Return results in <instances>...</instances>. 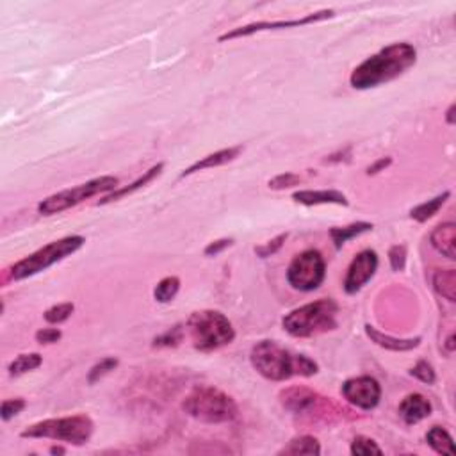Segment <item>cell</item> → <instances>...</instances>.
I'll return each mask as SVG.
<instances>
[{"label":"cell","mask_w":456,"mask_h":456,"mask_svg":"<svg viewBox=\"0 0 456 456\" xmlns=\"http://www.w3.org/2000/svg\"><path fill=\"white\" fill-rule=\"evenodd\" d=\"M417 50L410 43H394L358 64L349 77L355 89H369L401 77L415 64Z\"/></svg>","instance_id":"cell-1"},{"label":"cell","mask_w":456,"mask_h":456,"mask_svg":"<svg viewBox=\"0 0 456 456\" xmlns=\"http://www.w3.org/2000/svg\"><path fill=\"white\" fill-rule=\"evenodd\" d=\"M250 360L260 376L286 381L293 376H314L319 365L305 355H294L274 341H260L251 348Z\"/></svg>","instance_id":"cell-2"},{"label":"cell","mask_w":456,"mask_h":456,"mask_svg":"<svg viewBox=\"0 0 456 456\" xmlns=\"http://www.w3.org/2000/svg\"><path fill=\"white\" fill-rule=\"evenodd\" d=\"M337 302L332 297H321L287 314L282 319V326L293 337H314L337 328Z\"/></svg>","instance_id":"cell-3"},{"label":"cell","mask_w":456,"mask_h":456,"mask_svg":"<svg viewBox=\"0 0 456 456\" xmlns=\"http://www.w3.org/2000/svg\"><path fill=\"white\" fill-rule=\"evenodd\" d=\"M182 409L187 415L207 425L230 422L237 417L235 401L226 392L210 385H200L191 390L184 399Z\"/></svg>","instance_id":"cell-4"},{"label":"cell","mask_w":456,"mask_h":456,"mask_svg":"<svg viewBox=\"0 0 456 456\" xmlns=\"http://www.w3.org/2000/svg\"><path fill=\"white\" fill-rule=\"evenodd\" d=\"M186 326L193 346L203 353L230 344L235 339L232 323L218 310H196L189 316Z\"/></svg>","instance_id":"cell-5"},{"label":"cell","mask_w":456,"mask_h":456,"mask_svg":"<svg viewBox=\"0 0 456 456\" xmlns=\"http://www.w3.org/2000/svg\"><path fill=\"white\" fill-rule=\"evenodd\" d=\"M95 432L91 417L86 413L61 417V419H47L29 426L20 433L24 439H52L63 441L73 446H82L91 439Z\"/></svg>","instance_id":"cell-6"},{"label":"cell","mask_w":456,"mask_h":456,"mask_svg":"<svg viewBox=\"0 0 456 456\" xmlns=\"http://www.w3.org/2000/svg\"><path fill=\"white\" fill-rule=\"evenodd\" d=\"M86 239L82 235H68V237L59 239V241L48 242L47 247L40 248L29 257L22 258L16 264H13L8 270V274L11 280H24V278L34 277L41 271L48 270L50 266L66 258L68 255L75 253L77 250L84 247Z\"/></svg>","instance_id":"cell-7"},{"label":"cell","mask_w":456,"mask_h":456,"mask_svg":"<svg viewBox=\"0 0 456 456\" xmlns=\"http://www.w3.org/2000/svg\"><path fill=\"white\" fill-rule=\"evenodd\" d=\"M115 189H118V179L116 177H98V179L80 184V186L72 187V189L59 191L56 195L48 196L38 205V212L41 216L59 214L63 210L72 209V207L79 205V203L86 202V200L93 198L100 193H108V191Z\"/></svg>","instance_id":"cell-8"},{"label":"cell","mask_w":456,"mask_h":456,"mask_svg":"<svg viewBox=\"0 0 456 456\" xmlns=\"http://www.w3.org/2000/svg\"><path fill=\"white\" fill-rule=\"evenodd\" d=\"M326 274V264L318 250H305L296 255L287 270V282L293 289L310 293L323 284Z\"/></svg>","instance_id":"cell-9"},{"label":"cell","mask_w":456,"mask_h":456,"mask_svg":"<svg viewBox=\"0 0 456 456\" xmlns=\"http://www.w3.org/2000/svg\"><path fill=\"white\" fill-rule=\"evenodd\" d=\"M280 403L284 405V409H287L289 412H293L294 415H307L310 412H316L318 415H325V413H339V412H326V406L332 403L326 397L319 396L316 390L307 389V387H300L294 385L289 389H284L280 392Z\"/></svg>","instance_id":"cell-10"},{"label":"cell","mask_w":456,"mask_h":456,"mask_svg":"<svg viewBox=\"0 0 456 456\" xmlns=\"http://www.w3.org/2000/svg\"><path fill=\"white\" fill-rule=\"evenodd\" d=\"M335 11L333 9H323L318 13H310V15L303 16V18H296V20H280V22H255V24L244 25V27H237L234 31L226 32L223 36H219V41L226 40H235V38H244L251 36L255 32H264V31H278V29H293V27H302V25L316 24V22H325L328 18H333Z\"/></svg>","instance_id":"cell-11"},{"label":"cell","mask_w":456,"mask_h":456,"mask_svg":"<svg viewBox=\"0 0 456 456\" xmlns=\"http://www.w3.org/2000/svg\"><path fill=\"white\" fill-rule=\"evenodd\" d=\"M342 396L348 403L360 410H373L380 403L381 387L374 378L357 376L349 378L342 385Z\"/></svg>","instance_id":"cell-12"},{"label":"cell","mask_w":456,"mask_h":456,"mask_svg":"<svg viewBox=\"0 0 456 456\" xmlns=\"http://www.w3.org/2000/svg\"><path fill=\"white\" fill-rule=\"evenodd\" d=\"M378 270V255L374 250H364L349 264L344 280V290L348 294H357L365 284L369 282Z\"/></svg>","instance_id":"cell-13"},{"label":"cell","mask_w":456,"mask_h":456,"mask_svg":"<svg viewBox=\"0 0 456 456\" xmlns=\"http://www.w3.org/2000/svg\"><path fill=\"white\" fill-rule=\"evenodd\" d=\"M293 200L302 205H344L348 207L349 202L344 193L337 189H321V191H296L293 195Z\"/></svg>","instance_id":"cell-14"},{"label":"cell","mask_w":456,"mask_h":456,"mask_svg":"<svg viewBox=\"0 0 456 456\" xmlns=\"http://www.w3.org/2000/svg\"><path fill=\"white\" fill-rule=\"evenodd\" d=\"M432 413V403L422 394H409L399 403V415L406 425H417Z\"/></svg>","instance_id":"cell-15"},{"label":"cell","mask_w":456,"mask_h":456,"mask_svg":"<svg viewBox=\"0 0 456 456\" xmlns=\"http://www.w3.org/2000/svg\"><path fill=\"white\" fill-rule=\"evenodd\" d=\"M242 152V147H230V148H223V150L214 152V154L205 155L203 159L196 161L195 164H191L187 170H184L180 173V179H186V177H191V175L198 173V171L209 170V168L223 166V164H228L232 161H235L239 157V154Z\"/></svg>","instance_id":"cell-16"},{"label":"cell","mask_w":456,"mask_h":456,"mask_svg":"<svg viewBox=\"0 0 456 456\" xmlns=\"http://www.w3.org/2000/svg\"><path fill=\"white\" fill-rule=\"evenodd\" d=\"M432 247L435 248L439 253L448 257L449 260L456 258V225L455 223H442L432 232Z\"/></svg>","instance_id":"cell-17"},{"label":"cell","mask_w":456,"mask_h":456,"mask_svg":"<svg viewBox=\"0 0 456 456\" xmlns=\"http://www.w3.org/2000/svg\"><path fill=\"white\" fill-rule=\"evenodd\" d=\"M163 170H164V164L163 163L155 164L154 168H150V170H148V171H145L143 177H139V179L135 180V182H132L131 186H127V187H118V189L112 191L111 195H108V196H105V198L100 200L98 205H105V203L116 202V200H122V198H124V196L132 195V193H135V191H138V189H141V187H145V186H147V184H150L154 179H157V177H159V175L163 173Z\"/></svg>","instance_id":"cell-18"},{"label":"cell","mask_w":456,"mask_h":456,"mask_svg":"<svg viewBox=\"0 0 456 456\" xmlns=\"http://www.w3.org/2000/svg\"><path fill=\"white\" fill-rule=\"evenodd\" d=\"M365 333L369 335L371 341L374 344H378L380 348L390 349V351H409V349H413L419 346L420 339H397L390 337V335H385V333L378 332L376 328H373L371 325H365Z\"/></svg>","instance_id":"cell-19"},{"label":"cell","mask_w":456,"mask_h":456,"mask_svg":"<svg viewBox=\"0 0 456 456\" xmlns=\"http://www.w3.org/2000/svg\"><path fill=\"white\" fill-rule=\"evenodd\" d=\"M278 455L318 456V455H321V446H319L318 439H314V436H310V435H302V436H296V439H293V441H290L286 448L278 451Z\"/></svg>","instance_id":"cell-20"},{"label":"cell","mask_w":456,"mask_h":456,"mask_svg":"<svg viewBox=\"0 0 456 456\" xmlns=\"http://www.w3.org/2000/svg\"><path fill=\"white\" fill-rule=\"evenodd\" d=\"M373 228H374L373 223H367V221L351 223V225L342 226V228H332V230H330V237H332V241L335 242V248L341 250L349 239L357 237V235L360 234H365V232L373 230Z\"/></svg>","instance_id":"cell-21"},{"label":"cell","mask_w":456,"mask_h":456,"mask_svg":"<svg viewBox=\"0 0 456 456\" xmlns=\"http://www.w3.org/2000/svg\"><path fill=\"white\" fill-rule=\"evenodd\" d=\"M433 287H435L436 293L444 296L448 302H456V271H436L435 277H433Z\"/></svg>","instance_id":"cell-22"},{"label":"cell","mask_w":456,"mask_h":456,"mask_svg":"<svg viewBox=\"0 0 456 456\" xmlns=\"http://www.w3.org/2000/svg\"><path fill=\"white\" fill-rule=\"evenodd\" d=\"M448 198H449V191H446V193L435 196L433 200H428V202L413 207V209L410 210V218L415 219V221H419V223L428 221L429 218H433V216H435L436 212L442 209V205L448 202Z\"/></svg>","instance_id":"cell-23"},{"label":"cell","mask_w":456,"mask_h":456,"mask_svg":"<svg viewBox=\"0 0 456 456\" xmlns=\"http://www.w3.org/2000/svg\"><path fill=\"white\" fill-rule=\"evenodd\" d=\"M426 441H428L429 448L439 453V455H455L453 436L449 435L444 428H441V426H433V428L426 433Z\"/></svg>","instance_id":"cell-24"},{"label":"cell","mask_w":456,"mask_h":456,"mask_svg":"<svg viewBox=\"0 0 456 456\" xmlns=\"http://www.w3.org/2000/svg\"><path fill=\"white\" fill-rule=\"evenodd\" d=\"M43 362V357L40 353H25L13 360L9 364V376H22V374L29 373V371L38 369Z\"/></svg>","instance_id":"cell-25"},{"label":"cell","mask_w":456,"mask_h":456,"mask_svg":"<svg viewBox=\"0 0 456 456\" xmlns=\"http://www.w3.org/2000/svg\"><path fill=\"white\" fill-rule=\"evenodd\" d=\"M180 289V280L177 277L163 278L154 289V297L159 303H170Z\"/></svg>","instance_id":"cell-26"},{"label":"cell","mask_w":456,"mask_h":456,"mask_svg":"<svg viewBox=\"0 0 456 456\" xmlns=\"http://www.w3.org/2000/svg\"><path fill=\"white\" fill-rule=\"evenodd\" d=\"M118 364H119L118 358H115V357H108V358H103V360H100L98 364L93 365L91 369H89V373H87V383L89 385L96 383L100 378H103L105 374H109L111 371H115L116 367H118Z\"/></svg>","instance_id":"cell-27"},{"label":"cell","mask_w":456,"mask_h":456,"mask_svg":"<svg viewBox=\"0 0 456 456\" xmlns=\"http://www.w3.org/2000/svg\"><path fill=\"white\" fill-rule=\"evenodd\" d=\"M184 339V330L182 326L177 325L173 328H170L168 332L161 333L159 337L154 339V348H175V346H179Z\"/></svg>","instance_id":"cell-28"},{"label":"cell","mask_w":456,"mask_h":456,"mask_svg":"<svg viewBox=\"0 0 456 456\" xmlns=\"http://www.w3.org/2000/svg\"><path fill=\"white\" fill-rule=\"evenodd\" d=\"M381 449L378 448L376 442L373 439H367L364 435L355 436L353 442H351V455L357 456H367V455H381Z\"/></svg>","instance_id":"cell-29"},{"label":"cell","mask_w":456,"mask_h":456,"mask_svg":"<svg viewBox=\"0 0 456 456\" xmlns=\"http://www.w3.org/2000/svg\"><path fill=\"white\" fill-rule=\"evenodd\" d=\"M73 310H75L73 303H59V305H54L45 312V321L50 323V325H59V323L66 321V319L72 316Z\"/></svg>","instance_id":"cell-30"},{"label":"cell","mask_w":456,"mask_h":456,"mask_svg":"<svg viewBox=\"0 0 456 456\" xmlns=\"http://www.w3.org/2000/svg\"><path fill=\"white\" fill-rule=\"evenodd\" d=\"M286 241H287V234L277 235V237L271 239V241L264 242L262 247H255V253H257L260 258L271 257V255H274L280 248L284 247V242Z\"/></svg>","instance_id":"cell-31"},{"label":"cell","mask_w":456,"mask_h":456,"mask_svg":"<svg viewBox=\"0 0 456 456\" xmlns=\"http://www.w3.org/2000/svg\"><path fill=\"white\" fill-rule=\"evenodd\" d=\"M410 374L415 376L417 380L422 381V383H428V385L435 383V371H433V367L426 360L417 362V364L412 367V371H410Z\"/></svg>","instance_id":"cell-32"},{"label":"cell","mask_w":456,"mask_h":456,"mask_svg":"<svg viewBox=\"0 0 456 456\" xmlns=\"http://www.w3.org/2000/svg\"><path fill=\"white\" fill-rule=\"evenodd\" d=\"M302 182V179L297 177V175L294 173H282L278 175V177H274V179L270 180V187L271 189H289V187L293 186H297V184Z\"/></svg>","instance_id":"cell-33"},{"label":"cell","mask_w":456,"mask_h":456,"mask_svg":"<svg viewBox=\"0 0 456 456\" xmlns=\"http://www.w3.org/2000/svg\"><path fill=\"white\" fill-rule=\"evenodd\" d=\"M389 260H390V266H392L394 271H403V270H405L406 248L403 247V244H396V247L390 248Z\"/></svg>","instance_id":"cell-34"},{"label":"cell","mask_w":456,"mask_h":456,"mask_svg":"<svg viewBox=\"0 0 456 456\" xmlns=\"http://www.w3.org/2000/svg\"><path fill=\"white\" fill-rule=\"evenodd\" d=\"M25 409V401L24 399H6L0 406V413H2V419L9 420L15 415L22 412Z\"/></svg>","instance_id":"cell-35"},{"label":"cell","mask_w":456,"mask_h":456,"mask_svg":"<svg viewBox=\"0 0 456 456\" xmlns=\"http://www.w3.org/2000/svg\"><path fill=\"white\" fill-rule=\"evenodd\" d=\"M61 337H63V333L57 328H43L40 330V332H36V341L40 342V344H54V342L59 341Z\"/></svg>","instance_id":"cell-36"},{"label":"cell","mask_w":456,"mask_h":456,"mask_svg":"<svg viewBox=\"0 0 456 456\" xmlns=\"http://www.w3.org/2000/svg\"><path fill=\"white\" fill-rule=\"evenodd\" d=\"M232 244H234V239H219V241H212L209 247L203 250V253H205L207 257H216V255H219L223 250L232 247Z\"/></svg>","instance_id":"cell-37"},{"label":"cell","mask_w":456,"mask_h":456,"mask_svg":"<svg viewBox=\"0 0 456 456\" xmlns=\"http://www.w3.org/2000/svg\"><path fill=\"white\" fill-rule=\"evenodd\" d=\"M390 163H392V159H390V157H383V159L376 161V163L371 164V166L367 168V175H376V173H380V171H383L385 168L390 166Z\"/></svg>","instance_id":"cell-38"},{"label":"cell","mask_w":456,"mask_h":456,"mask_svg":"<svg viewBox=\"0 0 456 456\" xmlns=\"http://www.w3.org/2000/svg\"><path fill=\"white\" fill-rule=\"evenodd\" d=\"M446 119H448V124L449 125L455 124V103H453V105H449L448 116H446Z\"/></svg>","instance_id":"cell-39"},{"label":"cell","mask_w":456,"mask_h":456,"mask_svg":"<svg viewBox=\"0 0 456 456\" xmlns=\"http://www.w3.org/2000/svg\"><path fill=\"white\" fill-rule=\"evenodd\" d=\"M50 455H64V449L54 446V448H50Z\"/></svg>","instance_id":"cell-40"},{"label":"cell","mask_w":456,"mask_h":456,"mask_svg":"<svg viewBox=\"0 0 456 456\" xmlns=\"http://www.w3.org/2000/svg\"><path fill=\"white\" fill-rule=\"evenodd\" d=\"M453 342H455V335H449V339H448V349L449 351H453V349H455V344H453Z\"/></svg>","instance_id":"cell-41"}]
</instances>
